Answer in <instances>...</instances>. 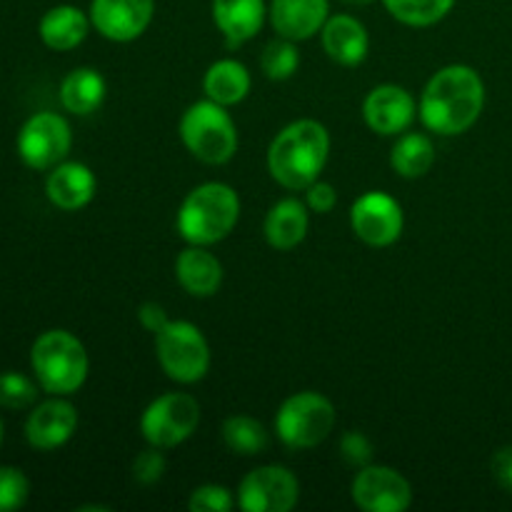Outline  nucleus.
<instances>
[{
	"instance_id": "1",
	"label": "nucleus",
	"mask_w": 512,
	"mask_h": 512,
	"mask_svg": "<svg viewBox=\"0 0 512 512\" xmlns=\"http://www.w3.org/2000/svg\"><path fill=\"white\" fill-rule=\"evenodd\" d=\"M485 105V83L470 65H445L428 80L418 115L438 135H460L473 128Z\"/></svg>"
},
{
	"instance_id": "2",
	"label": "nucleus",
	"mask_w": 512,
	"mask_h": 512,
	"mask_svg": "<svg viewBox=\"0 0 512 512\" xmlns=\"http://www.w3.org/2000/svg\"><path fill=\"white\" fill-rule=\"evenodd\" d=\"M330 155L328 128L318 120H295L268 148V170L288 190H305L323 173Z\"/></svg>"
},
{
	"instance_id": "3",
	"label": "nucleus",
	"mask_w": 512,
	"mask_h": 512,
	"mask_svg": "<svg viewBox=\"0 0 512 512\" xmlns=\"http://www.w3.org/2000/svg\"><path fill=\"white\" fill-rule=\"evenodd\" d=\"M240 218V198L230 185L203 183L185 195L178 233L188 245H215L228 238Z\"/></svg>"
},
{
	"instance_id": "4",
	"label": "nucleus",
	"mask_w": 512,
	"mask_h": 512,
	"mask_svg": "<svg viewBox=\"0 0 512 512\" xmlns=\"http://www.w3.org/2000/svg\"><path fill=\"white\" fill-rule=\"evenodd\" d=\"M30 365L38 385L50 395H73L88 378L85 345L68 330H48L30 350Z\"/></svg>"
},
{
	"instance_id": "5",
	"label": "nucleus",
	"mask_w": 512,
	"mask_h": 512,
	"mask_svg": "<svg viewBox=\"0 0 512 512\" xmlns=\"http://www.w3.org/2000/svg\"><path fill=\"white\" fill-rule=\"evenodd\" d=\"M180 140L198 160L223 165L238 153V128L228 108L205 98L190 105L180 118Z\"/></svg>"
},
{
	"instance_id": "6",
	"label": "nucleus",
	"mask_w": 512,
	"mask_h": 512,
	"mask_svg": "<svg viewBox=\"0 0 512 512\" xmlns=\"http://www.w3.org/2000/svg\"><path fill=\"white\" fill-rule=\"evenodd\" d=\"M155 355L163 373L175 383H198L210 370L208 340L188 320H168L155 333Z\"/></svg>"
},
{
	"instance_id": "7",
	"label": "nucleus",
	"mask_w": 512,
	"mask_h": 512,
	"mask_svg": "<svg viewBox=\"0 0 512 512\" xmlns=\"http://www.w3.org/2000/svg\"><path fill=\"white\" fill-rule=\"evenodd\" d=\"M335 428V405L315 390H303L285 400L275 415V433L293 450H310Z\"/></svg>"
},
{
	"instance_id": "8",
	"label": "nucleus",
	"mask_w": 512,
	"mask_h": 512,
	"mask_svg": "<svg viewBox=\"0 0 512 512\" xmlns=\"http://www.w3.org/2000/svg\"><path fill=\"white\" fill-rule=\"evenodd\" d=\"M200 403L188 393H165L140 415V433L153 448L168 450L198 430Z\"/></svg>"
},
{
	"instance_id": "9",
	"label": "nucleus",
	"mask_w": 512,
	"mask_h": 512,
	"mask_svg": "<svg viewBox=\"0 0 512 512\" xmlns=\"http://www.w3.org/2000/svg\"><path fill=\"white\" fill-rule=\"evenodd\" d=\"M73 148V130L58 113H35L18 133V155L28 168L53 170Z\"/></svg>"
},
{
	"instance_id": "10",
	"label": "nucleus",
	"mask_w": 512,
	"mask_h": 512,
	"mask_svg": "<svg viewBox=\"0 0 512 512\" xmlns=\"http://www.w3.org/2000/svg\"><path fill=\"white\" fill-rule=\"evenodd\" d=\"M403 208L385 190H368L350 208V228L370 248H388L403 235Z\"/></svg>"
},
{
	"instance_id": "11",
	"label": "nucleus",
	"mask_w": 512,
	"mask_h": 512,
	"mask_svg": "<svg viewBox=\"0 0 512 512\" xmlns=\"http://www.w3.org/2000/svg\"><path fill=\"white\" fill-rule=\"evenodd\" d=\"M300 483L283 465H263L240 480L238 505L245 512H290L298 505Z\"/></svg>"
},
{
	"instance_id": "12",
	"label": "nucleus",
	"mask_w": 512,
	"mask_h": 512,
	"mask_svg": "<svg viewBox=\"0 0 512 512\" xmlns=\"http://www.w3.org/2000/svg\"><path fill=\"white\" fill-rule=\"evenodd\" d=\"M355 505L365 512H403L413 503L408 478L388 465H365L353 480Z\"/></svg>"
},
{
	"instance_id": "13",
	"label": "nucleus",
	"mask_w": 512,
	"mask_h": 512,
	"mask_svg": "<svg viewBox=\"0 0 512 512\" xmlns=\"http://www.w3.org/2000/svg\"><path fill=\"white\" fill-rule=\"evenodd\" d=\"M155 13V0H93L90 23L103 38L113 43H130L140 38Z\"/></svg>"
},
{
	"instance_id": "14",
	"label": "nucleus",
	"mask_w": 512,
	"mask_h": 512,
	"mask_svg": "<svg viewBox=\"0 0 512 512\" xmlns=\"http://www.w3.org/2000/svg\"><path fill=\"white\" fill-rule=\"evenodd\" d=\"M365 123L378 135H398L410 128L418 115L415 98L405 88L393 83L378 85L368 93L363 103Z\"/></svg>"
},
{
	"instance_id": "15",
	"label": "nucleus",
	"mask_w": 512,
	"mask_h": 512,
	"mask_svg": "<svg viewBox=\"0 0 512 512\" xmlns=\"http://www.w3.org/2000/svg\"><path fill=\"white\" fill-rule=\"evenodd\" d=\"M75 428H78V410H75V405L68 403L63 395H55V398L40 403L28 415L25 440L35 450H55L63 448L73 438Z\"/></svg>"
},
{
	"instance_id": "16",
	"label": "nucleus",
	"mask_w": 512,
	"mask_h": 512,
	"mask_svg": "<svg viewBox=\"0 0 512 512\" xmlns=\"http://www.w3.org/2000/svg\"><path fill=\"white\" fill-rule=\"evenodd\" d=\"M328 0H273L270 3V23L278 30L280 38L300 40L313 38L318 30H323L325 20L330 18Z\"/></svg>"
},
{
	"instance_id": "17",
	"label": "nucleus",
	"mask_w": 512,
	"mask_h": 512,
	"mask_svg": "<svg viewBox=\"0 0 512 512\" xmlns=\"http://www.w3.org/2000/svg\"><path fill=\"white\" fill-rule=\"evenodd\" d=\"M95 190H98V180L93 170L75 160L58 163L45 180V193L50 203L68 213L85 208L95 198Z\"/></svg>"
},
{
	"instance_id": "18",
	"label": "nucleus",
	"mask_w": 512,
	"mask_h": 512,
	"mask_svg": "<svg viewBox=\"0 0 512 512\" xmlns=\"http://www.w3.org/2000/svg\"><path fill=\"white\" fill-rule=\"evenodd\" d=\"M320 35H323L325 53L335 63L350 68V65H360L368 58L370 35L365 25L353 15H330Z\"/></svg>"
},
{
	"instance_id": "19",
	"label": "nucleus",
	"mask_w": 512,
	"mask_h": 512,
	"mask_svg": "<svg viewBox=\"0 0 512 512\" xmlns=\"http://www.w3.org/2000/svg\"><path fill=\"white\" fill-rule=\"evenodd\" d=\"M175 278L185 293L210 298L223 285V265L205 245H188L175 260Z\"/></svg>"
},
{
	"instance_id": "20",
	"label": "nucleus",
	"mask_w": 512,
	"mask_h": 512,
	"mask_svg": "<svg viewBox=\"0 0 512 512\" xmlns=\"http://www.w3.org/2000/svg\"><path fill=\"white\" fill-rule=\"evenodd\" d=\"M265 0H213V20L230 45H243L265 23Z\"/></svg>"
},
{
	"instance_id": "21",
	"label": "nucleus",
	"mask_w": 512,
	"mask_h": 512,
	"mask_svg": "<svg viewBox=\"0 0 512 512\" xmlns=\"http://www.w3.org/2000/svg\"><path fill=\"white\" fill-rule=\"evenodd\" d=\"M310 228L308 205L298 198H283L268 210L265 238L275 250H293L305 240Z\"/></svg>"
},
{
	"instance_id": "22",
	"label": "nucleus",
	"mask_w": 512,
	"mask_h": 512,
	"mask_svg": "<svg viewBox=\"0 0 512 512\" xmlns=\"http://www.w3.org/2000/svg\"><path fill=\"white\" fill-rule=\"evenodd\" d=\"M90 25L93 23H90L88 15L75 5H55L40 18L38 33L50 50L65 53V50H73L83 43Z\"/></svg>"
},
{
	"instance_id": "23",
	"label": "nucleus",
	"mask_w": 512,
	"mask_h": 512,
	"mask_svg": "<svg viewBox=\"0 0 512 512\" xmlns=\"http://www.w3.org/2000/svg\"><path fill=\"white\" fill-rule=\"evenodd\" d=\"M250 85H253L250 70L235 58H223L213 63L203 78L205 95L215 103L225 105V108L238 105L240 100L248 98Z\"/></svg>"
},
{
	"instance_id": "24",
	"label": "nucleus",
	"mask_w": 512,
	"mask_h": 512,
	"mask_svg": "<svg viewBox=\"0 0 512 512\" xmlns=\"http://www.w3.org/2000/svg\"><path fill=\"white\" fill-rule=\"evenodd\" d=\"M105 78L95 68H75L60 83V103L73 115H90L103 105Z\"/></svg>"
},
{
	"instance_id": "25",
	"label": "nucleus",
	"mask_w": 512,
	"mask_h": 512,
	"mask_svg": "<svg viewBox=\"0 0 512 512\" xmlns=\"http://www.w3.org/2000/svg\"><path fill=\"white\" fill-rule=\"evenodd\" d=\"M435 163V145L423 133L400 135L390 150V165L400 178H423Z\"/></svg>"
},
{
	"instance_id": "26",
	"label": "nucleus",
	"mask_w": 512,
	"mask_h": 512,
	"mask_svg": "<svg viewBox=\"0 0 512 512\" xmlns=\"http://www.w3.org/2000/svg\"><path fill=\"white\" fill-rule=\"evenodd\" d=\"M223 443L230 453L253 458V455L268 450L270 438L260 420L250 418V415H233L223 423Z\"/></svg>"
},
{
	"instance_id": "27",
	"label": "nucleus",
	"mask_w": 512,
	"mask_h": 512,
	"mask_svg": "<svg viewBox=\"0 0 512 512\" xmlns=\"http://www.w3.org/2000/svg\"><path fill=\"white\" fill-rule=\"evenodd\" d=\"M395 20L413 28H428L453 10L455 0H383Z\"/></svg>"
},
{
	"instance_id": "28",
	"label": "nucleus",
	"mask_w": 512,
	"mask_h": 512,
	"mask_svg": "<svg viewBox=\"0 0 512 512\" xmlns=\"http://www.w3.org/2000/svg\"><path fill=\"white\" fill-rule=\"evenodd\" d=\"M300 65V53L295 48V40L278 38L273 43L265 45L263 58H260V68L270 80H288Z\"/></svg>"
},
{
	"instance_id": "29",
	"label": "nucleus",
	"mask_w": 512,
	"mask_h": 512,
	"mask_svg": "<svg viewBox=\"0 0 512 512\" xmlns=\"http://www.w3.org/2000/svg\"><path fill=\"white\" fill-rule=\"evenodd\" d=\"M38 400V388L23 373H0V405L8 410H25Z\"/></svg>"
},
{
	"instance_id": "30",
	"label": "nucleus",
	"mask_w": 512,
	"mask_h": 512,
	"mask_svg": "<svg viewBox=\"0 0 512 512\" xmlns=\"http://www.w3.org/2000/svg\"><path fill=\"white\" fill-rule=\"evenodd\" d=\"M30 480L18 468H0V512L18 510L28 503Z\"/></svg>"
},
{
	"instance_id": "31",
	"label": "nucleus",
	"mask_w": 512,
	"mask_h": 512,
	"mask_svg": "<svg viewBox=\"0 0 512 512\" xmlns=\"http://www.w3.org/2000/svg\"><path fill=\"white\" fill-rule=\"evenodd\" d=\"M235 505L233 493L223 485H200L190 493L188 508L193 512H230Z\"/></svg>"
},
{
	"instance_id": "32",
	"label": "nucleus",
	"mask_w": 512,
	"mask_h": 512,
	"mask_svg": "<svg viewBox=\"0 0 512 512\" xmlns=\"http://www.w3.org/2000/svg\"><path fill=\"white\" fill-rule=\"evenodd\" d=\"M340 455L353 468H365V465L373 463L375 450L368 435L360 433V430H350V433H345L340 438Z\"/></svg>"
},
{
	"instance_id": "33",
	"label": "nucleus",
	"mask_w": 512,
	"mask_h": 512,
	"mask_svg": "<svg viewBox=\"0 0 512 512\" xmlns=\"http://www.w3.org/2000/svg\"><path fill=\"white\" fill-rule=\"evenodd\" d=\"M165 473V458L160 453V448H153L150 445L148 450L138 455L133 460V478L138 480L140 485H155Z\"/></svg>"
},
{
	"instance_id": "34",
	"label": "nucleus",
	"mask_w": 512,
	"mask_h": 512,
	"mask_svg": "<svg viewBox=\"0 0 512 512\" xmlns=\"http://www.w3.org/2000/svg\"><path fill=\"white\" fill-rule=\"evenodd\" d=\"M305 205H308L313 213H330V210L338 205V190L330 183H325V180H315L313 185L305 188Z\"/></svg>"
},
{
	"instance_id": "35",
	"label": "nucleus",
	"mask_w": 512,
	"mask_h": 512,
	"mask_svg": "<svg viewBox=\"0 0 512 512\" xmlns=\"http://www.w3.org/2000/svg\"><path fill=\"white\" fill-rule=\"evenodd\" d=\"M493 468L495 480L500 483V488H505L508 493H512V448H503L493 455Z\"/></svg>"
},
{
	"instance_id": "36",
	"label": "nucleus",
	"mask_w": 512,
	"mask_h": 512,
	"mask_svg": "<svg viewBox=\"0 0 512 512\" xmlns=\"http://www.w3.org/2000/svg\"><path fill=\"white\" fill-rule=\"evenodd\" d=\"M138 320H140V325H143L145 330H150V333L155 335L160 328H163L165 323H168V313H165L163 305L143 303L138 308Z\"/></svg>"
},
{
	"instance_id": "37",
	"label": "nucleus",
	"mask_w": 512,
	"mask_h": 512,
	"mask_svg": "<svg viewBox=\"0 0 512 512\" xmlns=\"http://www.w3.org/2000/svg\"><path fill=\"white\" fill-rule=\"evenodd\" d=\"M343 3H348V5H370V3H375V0H343Z\"/></svg>"
},
{
	"instance_id": "38",
	"label": "nucleus",
	"mask_w": 512,
	"mask_h": 512,
	"mask_svg": "<svg viewBox=\"0 0 512 512\" xmlns=\"http://www.w3.org/2000/svg\"><path fill=\"white\" fill-rule=\"evenodd\" d=\"M0 443H3V420H0Z\"/></svg>"
}]
</instances>
